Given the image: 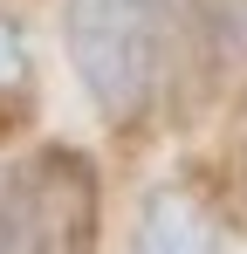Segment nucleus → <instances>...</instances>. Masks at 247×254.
Here are the masks:
<instances>
[{"label":"nucleus","mask_w":247,"mask_h":254,"mask_svg":"<svg viewBox=\"0 0 247 254\" xmlns=\"http://www.w3.org/2000/svg\"><path fill=\"white\" fill-rule=\"evenodd\" d=\"M21 76H28V35L0 21V83H21Z\"/></svg>","instance_id":"4"},{"label":"nucleus","mask_w":247,"mask_h":254,"mask_svg":"<svg viewBox=\"0 0 247 254\" xmlns=\"http://www.w3.org/2000/svg\"><path fill=\"white\" fill-rule=\"evenodd\" d=\"M172 0H62V42L89 103L110 124H137L165 76Z\"/></svg>","instance_id":"1"},{"label":"nucleus","mask_w":247,"mask_h":254,"mask_svg":"<svg viewBox=\"0 0 247 254\" xmlns=\"http://www.w3.org/2000/svg\"><path fill=\"white\" fill-rule=\"evenodd\" d=\"M213 35L220 55H247V0H213Z\"/></svg>","instance_id":"3"},{"label":"nucleus","mask_w":247,"mask_h":254,"mask_svg":"<svg viewBox=\"0 0 247 254\" xmlns=\"http://www.w3.org/2000/svg\"><path fill=\"white\" fill-rule=\"evenodd\" d=\"M137 254H220V220L185 186H158L137 220Z\"/></svg>","instance_id":"2"}]
</instances>
